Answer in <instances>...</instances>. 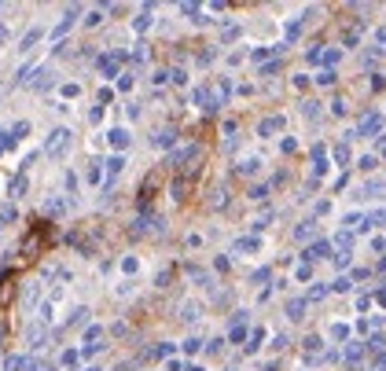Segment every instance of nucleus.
<instances>
[{
	"instance_id": "obj_1",
	"label": "nucleus",
	"mask_w": 386,
	"mask_h": 371,
	"mask_svg": "<svg viewBox=\"0 0 386 371\" xmlns=\"http://www.w3.org/2000/svg\"><path fill=\"white\" fill-rule=\"evenodd\" d=\"M67 136H70L67 129H55V132L48 136V140H44V155H55V151L63 147V143H67Z\"/></svg>"
},
{
	"instance_id": "obj_2",
	"label": "nucleus",
	"mask_w": 386,
	"mask_h": 371,
	"mask_svg": "<svg viewBox=\"0 0 386 371\" xmlns=\"http://www.w3.org/2000/svg\"><path fill=\"white\" fill-rule=\"evenodd\" d=\"M37 41H41V26H37V30H30V33H26V37H22V44H18V52H30V48H34Z\"/></svg>"
},
{
	"instance_id": "obj_3",
	"label": "nucleus",
	"mask_w": 386,
	"mask_h": 371,
	"mask_svg": "<svg viewBox=\"0 0 386 371\" xmlns=\"http://www.w3.org/2000/svg\"><path fill=\"white\" fill-rule=\"evenodd\" d=\"M110 143H114V147H125V143H129V136H125L122 129H114V132H110Z\"/></svg>"
},
{
	"instance_id": "obj_4",
	"label": "nucleus",
	"mask_w": 386,
	"mask_h": 371,
	"mask_svg": "<svg viewBox=\"0 0 386 371\" xmlns=\"http://www.w3.org/2000/svg\"><path fill=\"white\" fill-rule=\"evenodd\" d=\"M11 221H15V206H4L0 210V224H11Z\"/></svg>"
},
{
	"instance_id": "obj_5",
	"label": "nucleus",
	"mask_w": 386,
	"mask_h": 371,
	"mask_svg": "<svg viewBox=\"0 0 386 371\" xmlns=\"http://www.w3.org/2000/svg\"><path fill=\"white\" fill-rule=\"evenodd\" d=\"M85 320H88V309H77V313L70 316V323H74V327H77V323H85Z\"/></svg>"
},
{
	"instance_id": "obj_6",
	"label": "nucleus",
	"mask_w": 386,
	"mask_h": 371,
	"mask_svg": "<svg viewBox=\"0 0 386 371\" xmlns=\"http://www.w3.org/2000/svg\"><path fill=\"white\" fill-rule=\"evenodd\" d=\"M11 191H15V195H22V191H26V177H15V184H11Z\"/></svg>"
},
{
	"instance_id": "obj_7",
	"label": "nucleus",
	"mask_w": 386,
	"mask_h": 371,
	"mask_svg": "<svg viewBox=\"0 0 386 371\" xmlns=\"http://www.w3.org/2000/svg\"><path fill=\"white\" fill-rule=\"evenodd\" d=\"M4 143H8V132H4V129H0V151H4Z\"/></svg>"
}]
</instances>
